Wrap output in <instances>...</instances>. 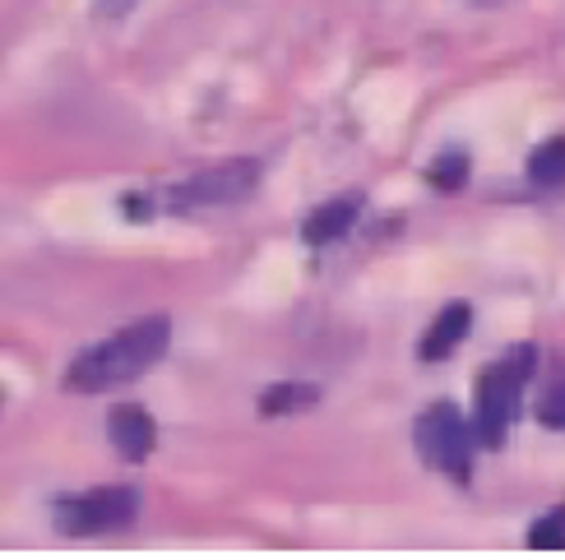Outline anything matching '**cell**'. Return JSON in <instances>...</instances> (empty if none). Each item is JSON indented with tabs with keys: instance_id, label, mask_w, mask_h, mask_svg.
Here are the masks:
<instances>
[{
	"instance_id": "6",
	"label": "cell",
	"mask_w": 565,
	"mask_h": 560,
	"mask_svg": "<svg viewBox=\"0 0 565 560\" xmlns=\"http://www.w3.org/2000/svg\"><path fill=\"white\" fill-rule=\"evenodd\" d=\"M107 435H111V445L121 459L130 463H145L158 445V427H153V417L139 408V403H116L107 412Z\"/></svg>"
},
{
	"instance_id": "13",
	"label": "cell",
	"mask_w": 565,
	"mask_h": 560,
	"mask_svg": "<svg viewBox=\"0 0 565 560\" xmlns=\"http://www.w3.org/2000/svg\"><path fill=\"white\" fill-rule=\"evenodd\" d=\"M537 422L552 431H565V380H556L543 399H537Z\"/></svg>"
},
{
	"instance_id": "5",
	"label": "cell",
	"mask_w": 565,
	"mask_h": 560,
	"mask_svg": "<svg viewBox=\"0 0 565 560\" xmlns=\"http://www.w3.org/2000/svg\"><path fill=\"white\" fill-rule=\"evenodd\" d=\"M255 185H260V162L255 158H232V162H218V168L195 172L191 181L172 185L168 204L177 208V214H185V208H218V204L246 200Z\"/></svg>"
},
{
	"instance_id": "12",
	"label": "cell",
	"mask_w": 565,
	"mask_h": 560,
	"mask_svg": "<svg viewBox=\"0 0 565 560\" xmlns=\"http://www.w3.org/2000/svg\"><path fill=\"white\" fill-rule=\"evenodd\" d=\"M529 547H533V551H561V547H565V505L556 509V515L537 519V524L529 528Z\"/></svg>"
},
{
	"instance_id": "9",
	"label": "cell",
	"mask_w": 565,
	"mask_h": 560,
	"mask_svg": "<svg viewBox=\"0 0 565 560\" xmlns=\"http://www.w3.org/2000/svg\"><path fill=\"white\" fill-rule=\"evenodd\" d=\"M320 403V389L316 385H301V380H282L269 385L260 394V417H288V412H306Z\"/></svg>"
},
{
	"instance_id": "8",
	"label": "cell",
	"mask_w": 565,
	"mask_h": 560,
	"mask_svg": "<svg viewBox=\"0 0 565 560\" xmlns=\"http://www.w3.org/2000/svg\"><path fill=\"white\" fill-rule=\"evenodd\" d=\"M358 208H362V200H358V195H343V200L320 204L316 214L301 223V241H306V246H316V250H320V246H334V241L343 237V231H348L352 223H358Z\"/></svg>"
},
{
	"instance_id": "3",
	"label": "cell",
	"mask_w": 565,
	"mask_h": 560,
	"mask_svg": "<svg viewBox=\"0 0 565 560\" xmlns=\"http://www.w3.org/2000/svg\"><path fill=\"white\" fill-rule=\"evenodd\" d=\"M413 440H417V454L427 459L431 469H440L445 477H455V482L473 477L478 431H473V422H463V412L455 403H431L427 412L417 417Z\"/></svg>"
},
{
	"instance_id": "7",
	"label": "cell",
	"mask_w": 565,
	"mask_h": 560,
	"mask_svg": "<svg viewBox=\"0 0 565 560\" xmlns=\"http://www.w3.org/2000/svg\"><path fill=\"white\" fill-rule=\"evenodd\" d=\"M468 330H473V306H468V301H450V306L431 320V330L422 334L417 357L422 362H445L468 338Z\"/></svg>"
},
{
	"instance_id": "14",
	"label": "cell",
	"mask_w": 565,
	"mask_h": 560,
	"mask_svg": "<svg viewBox=\"0 0 565 560\" xmlns=\"http://www.w3.org/2000/svg\"><path fill=\"white\" fill-rule=\"evenodd\" d=\"M135 6H139V0H98V6H93V14L111 23V19H126Z\"/></svg>"
},
{
	"instance_id": "2",
	"label": "cell",
	"mask_w": 565,
	"mask_h": 560,
	"mask_svg": "<svg viewBox=\"0 0 565 560\" xmlns=\"http://www.w3.org/2000/svg\"><path fill=\"white\" fill-rule=\"evenodd\" d=\"M533 370H537V347L520 343V347H510L501 362H491L478 376V408H473L478 445H487V450L505 445L514 417H520V394L533 380Z\"/></svg>"
},
{
	"instance_id": "10",
	"label": "cell",
	"mask_w": 565,
	"mask_h": 560,
	"mask_svg": "<svg viewBox=\"0 0 565 560\" xmlns=\"http://www.w3.org/2000/svg\"><path fill=\"white\" fill-rule=\"evenodd\" d=\"M529 181L543 185V191H561L565 185V134L547 139L529 153Z\"/></svg>"
},
{
	"instance_id": "1",
	"label": "cell",
	"mask_w": 565,
	"mask_h": 560,
	"mask_svg": "<svg viewBox=\"0 0 565 560\" xmlns=\"http://www.w3.org/2000/svg\"><path fill=\"white\" fill-rule=\"evenodd\" d=\"M168 343H172V320L168 315H145V320L126 324L121 334L84 347V353L70 362L65 385L75 394H98V389H111V385H130V380L145 376V370L158 366V357L168 353Z\"/></svg>"
},
{
	"instance_id": "11",
	"label": "cell",
	"mask_w": 565,
	"mask_h": 560,
	"mask_svg": "<svg viewBox=\"0 0 565 560\" xmlns=\"http://www.w3.org/2000/svg\"><path fill=\"white\" fill-rule=\"evenodd\" d=\"M468 153L463 149H445V153H436V162L427 168V181L436 185V191H445V195H455V191H463L468 185Z\"/></svg>"
},
{
	"instance_id": "4",
	"label": "cell",
	"mask_w": 565,
	"mask_h": 560,
	"mask_svg": "<svg viewBox=\"0 0 565 560\" xmlns=\"http://www.w3.org/2000/svg\"><path fill=\"white\" fill-rule=\"evenodd\" d=\"M139 515V492L135 486H98V492L61 496L56 500V528L65 538H103V532H121Z\"/></svg>"
},
{
	"instance_id": "15",
	"label": "cell",
	"mask_w": 565,
	"mask_h": 560,
	"mask_svg": "<svg viewBox=\"0 0 565 560\" xmlns=\"http://www.w3.org/2000/svg\"><path fill=\"white\" fill-rule=\"evenodd\" d=\"M121 208H126V218H149V204L139 200V195H135V200L126 195V200H121Z\"/></svg>"
}]
</instances>
